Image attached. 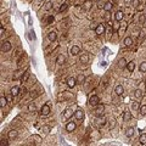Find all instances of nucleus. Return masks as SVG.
Masks as SVG:
<instances>
[{
	"mask_svg": "<svg viewBox=\"0 0 146 146\" xmlns=\"http://www.w3.org/2000/svg\"><path fill=\"white\" fill-rule=\"evenodd\" d=\"M99 102H100V99H99L97 95H91L90 99H89V105L95 107V106L99 105Z\"/></svg>",
	"mask_w": 146,
	"mask_h": 146,
	"instance_id": "obj_1",
	"label": "nucleus"
},
{
	"mask_svg": "<svg viewBox=\"0 0 146 146\" xmlns=\"http://www.w3.org/2000/svg\"><path fill=\"white\" fill-rule=\"evenodd\" d=\"M11 50V43L10 41H3L1 43V51L3 53H7V51Z\"/></svg>",
	"mask_w": 146,
	"mask_h": 146,
	"instance_id": "obj_2",
	"label": "nucleus"
},
{
	"mask_svg": "<svg viewBox=\"0 0 146 146\" xmlns=\"http://www.w3.org/2000/svg\"><path fill=\"white\" fill-rule=\"evenodd\" d=\"M95 33H96L97 35H102L105 33V24H102V23H99L96 29H95Z\"/></svg>",
	"mask_w": 146,
	"mask_h": 146,
	"instance_id": "obj_3",
	"label": "nucleus"
},
{
	"mask_svg": "<svg viewBox=\"0 0 146 146\" xmlns=\"http://www.w3.org/2000/svg\"><path fill=\"white\" fill-rule=\"evenodd\" d=\"M104 110H105V106L102 104H99L97 106H95V113H96L97 116H101L102 113H104Z\"/></svg>",
	"mask_w": 146,
	"mask_h": 146,
	"instance_id": "obj_4",
	"label": "nucleus"
},
{
	"mask_svg": "<svg viewBox=\"0 0 146 146\" xmlns=\"http://www.w3.org/2000/svg\"><path fill=\"white\" fill-rule=\"evenodd\" d=\"M77 83H78L77 79L73 78V77H69V78L67 79V85H68V88H74Z\"/></svg>",
	"mask_w": 146,
	"mask_h": 146,
	"instance_id": "obj_5",
	"label": "nucleus"
},
{
	"mask_svg": "<svg viewBox=\"0 0 146 146\" xmlns=\"http://www.w3.org/2000/svg\"><path fill=\"white\" fill-rule=\"evenodd\" d=\"M50 113V107H49V105H44L43 107H41V110H40V114L41 116H48Z\"/></svg>",
	"mask_w": 146,
	"mask_h": 146,
	"instance_id": "obj_6",
	"label": "nucleus"
},
{
	"mask_svg": "<svg viewBox=\"0 0 146 146\" xmlns=\"http://www.w3.org/2000/svg\"><path fill=\"white\" fill-rule=\"evenodd\" d=\"M74 129H76V123H74V122H68L67 126H66V130L71 133V131H73Z\"/></svg>",
	"mask_w": 146,
	"mask_h": 146,
	"instance_id": "obj_7",
	"label": "nucleus"
},
{
	"mask_svg": "<svg viewBox=\"0 0 146 146\" xmlns=\"http://www.w3.org/2000/svg\"><path fill=\"white\" fill-rule=\"evenodd\" d=\"M74 116H76V118L77 119H83L84 118V112L82 111V110H77V111L74 112Z\"/></svg>",
	"mask_w": 146,
	"mask_h": 146,
	"instance_id": "obj_8",
	"label": "nucleus"
},
{
	"mask_svg": "<svg viewBox=\"0 0 146 146\" xmlns=\"http://www.w3.org/2000/svg\"><path fill=\"white\" fill-rule=\"evenodd\" d=\"M123 17H124V13H123V11H117V12H116V15H114V18H116V21H118V22H121V21L123 20Z\"/></svg>",
	"mask_w": 146,
	"mask_h": 146,
	"instance_id": "obj_9",
	"label": "nucleus"
},
{
	"mask_svg": "<svg viewBox=\"0 0 146 146\" xmlns=\"http://www.w3.org/2000/svg\"><path fill=\"white\" fill-rule=\"evenodd\" d=\"M79 61L82 63H88V61H89V56H88V54H82L80 55Z\"/></svg>",
	"mask_w": 146,
	"mask_h": 146,
	"instance_id": "obj_10",
	"label": "nucleus"
},
{
	"mask_svg": "<svg viewBox=\"0 0 146 146\" xmlns=\"http://www.w3.org/2000/svg\"><path fill=\"white\" fill-rule=\"evenodd\" d=\"M48 38H49V40L50 41H55L56 40V38H57V33L56 32H50L49 34H48Z\"/></svg>",
	"mask_w": 146,
	"mask_h": 146,
	"instance_id": "obj_11",
	"label": "nucleus"
},
{
	"mask_svg": "<svg viewBox=\"0 0 146 146\" xmlns=\"http://www.w3.org/2000/svg\"><path fill=\"white\" fill-rule=\"evenodd\" d=\"M114 93L118 95V96H121V95H123L124 93V89H123V86L122 85H117L116 86V89H114Z\"/></svg>",
	"mask_w": 146,
	"mask_h": 146,
	"instance_id": "obj_12",
	"label": "nucleus"
},
{
	"mask_svg": "<svg viewBox=\"0 0 146 146\" xmlns=\"http://www.w3.org/2000/svg\"><path fill=\"white\" fill-rule=\"evenodd\" d=\"M130 119H131V112L126 111V112H124V114H123V121L124 122H129Z\"/></svg>",
	"mask_w": 146,
	"mask_h": 146,
	"instance_id": "obj_13",
	"label": "nucleus"
},
{
	"mask_svg": "<svg viewBox=\"0 0 146 146\" xmlns=\"http://www.w3.org/2000/svg\"><path fill=\"white\" fill-rule=\"evenodd\" d=\"M28 78H29V72H28V71H26L24 73H22V76H21V83L27 82Z\"/></svg>",
	"mask_w": 146,
	"mask_h": 146,
	"instance_id": "obj_14",
	"label": "nucleus"
},
{
	"mask_svg": "<svg viewBox=\"0 0 146 146\" xmlns=\"http://www.w3.org/2000/svg\"><path fill=\"white\" fill-rule=\"evenodd\" d=\"M65 61H66V57H65L63 55H58V56H57V58H56V63H57V65H60V66H61V65H63V62H65Z\"/></svg>",
	"mask_w": 146,
	"mask_h": 146,
	"instance_id": "obj_15",
	"label": "nucleus"
},
{
	"mask_svg": "<svg viewBox=\"0 0 146 146\" xmlns=\"http://www.w3.org/2000/svg\"><path fill=\"white\" fill-rule=\"evenodd\" d=\"M10 93H11V95H13V96H17V95L20 94V88H18V86H13V88H11Z\"/></svg>",
	"mask_w": 146,
	"mask_h": 146,
	"instance_id": "obj_16",
	"label": "nucleus"
},
{
	"mask_svg": "<svg viewBox=\"0 0 146 146\" xmlns=\"http://www.w3.org/2000/svg\"><path fill=\"white\" fill-rule=\"evenodd\" d=\"M127 68H128V71H129V72H133V71H134V68H135V62H134V61L128 62V63H127Z\"/></svg>",
	"mask_w": 146,
	"mask_h": 146,
	"instance_id": "obj_17",
	"label": "nucleus"
},
{
	"mask_svg": "<svg viewBox=\"0 0 146 146\" xmlns=\"http://www.w3.org/2000/svg\"><path fill=\"white\" fill-rule=\"evenodd\" d=\"M79 53H80V49H79L78 46L74 45V46L71 48V54H72V55H78Z\"/></svg>",
	"mask_w": 146,
	"mask_h": 146,
	"instance_id": "obj_18",
	"label": "nucleus"
},
{
	"mask_svg": "<svg viewBox=\"0 0 146 146\" xmlns=\"http://www.w3.org/2000/svg\"><path fill=\"white\" fill-rule=\"evenodd\" d=\"M131 44H133V39H131L130 36H127V38L124 39V45L126 46H131Z\"/></svg>",
	"mask_w": 146,
	"mask_h": 146,
	"instance_id": "obj_19",
	"label": "nucleus"
},
{
	"mask_svg": "<svg viewBox=\"0 0 146 146\" xmlns=\"http://www.w3.org/2000/svg\"><path fill=\"white\" fill-rule=\"evenodd\" d=\"M134 95H135L136 99H142V96H144V94H142V91L140 89H136L135 93H134Z\"/></svg>",
	"mask_w": 146,
	"mask_h": 146,
	"instance_id": "obj_20",
	"label": "nucleus"
},
{
	"mask_svg": "<svg viewBox=\"0 0 146 146\" xmlns=\"http://www.w3.org/2000/svg\"><path fill=\"white\" fill-rule=\"evenodd\" d=\"M139 142H140V145H146V134H141L140 135V139H139Z\"/></svg>",
	"mask_w": 146,
	"mask_h": 146,
	"instance_id": "obj_21",
	"label": "nucleus"
},
{
	"mask_svg": "<svg viewBox=\"0 0 146 146\" xmlns=\"http://www.w3.org/2000/svg\"><path fill=\"white\" fill-rule=\"evenodd\" d=\"M112 6H113V5H112V3H111V1H108V3H106V4H105L104 10H105V11H111V10H112Z\"/></svg>",
	"mask_w": 146,
	"mask_h": 146,
	"instance_id": "obj_22",
	"label": "nucleus"
},
{
	"mask_svg": "<svg viewBox=\"0 0 146 146\" xmlns=\"http://www.w3.org/2000/svg\"><path fill=\"white\" fill-rule=\"evenodd\" d=\"M126 135H127V138H131L134 135V129L133 128H128L127 131H126Z\"/></svg>",
	"mask_w": 146,
	"mask_h": 146,
	"instance_id": "obj_23",
	"label": "nucleus"
},
{
	"mask_svg": "<svg viewBox=\"0 0 146 146\" xmlns=\"http://www.w3.org/2000/svg\"><path fill=\"white\" fill-rule=\"evenodd\" d=\"M6 102H7V100H6V97L4 96V95H1V97H0V106H1V107H5V105H6Z\"/></svg>",
	"mask_w": 146,
	"mask_h": 146,
	"instance_id": "obj_24",
	"label": "nucleus"
},
{
	"mask_svg": "<svg viewBox=\"0 0 146 146\" xmlns=\"http://www.w3.org/2000/svg\"><path fill=\"white\" fill-rule=\"evenodd\" d=\"M17 136V131L16 130H10L9 131V139H15Z\"/></svg>",
	"mask_w": 146,
	"mask_h": 146,
	"instance_id": "obj_25",
	"label": "nucleus"
},
{
	"mask_svg": "<svg viewBox=\"0 0 146 146\" xmlns=\"http://www.w3.org/2000/svg\"><path fill=\"white\" fill-rule=\"evenodd\" d=\"M72 114H73V112L71 111V110H66V111L63 112V117H65V118H69Z\"/></svg>",
	"mask_w": 146,
	"mask_h": 146,
	"instance_id": "obj_26",
	"label": "nucleus"
},
{
	"mask_svg": "<svg viewBox=\"0 0 146 146\" xmlns=\"http://www.w3.org/2000/svg\"><path fill=\"white\" fill-rule=\"evenodd\" d=\"M67 7H68V4H67V3H63V4L60 6V9H58V11H60V12H63V11H66V10H67Z\"/></svg>",
	"mask_w": 146,
	"mask_h": 146,
	"instance_id": "obj_27",
	"label": "nucleus"
},
{
	"mask_svg": "<svg viewBox=\"0 0 146 146\" xmlns=\"http://www.w3.org/2000/svg\"><path fill=\"white\" fill-rule=\"evenodd\" d=\"M51 9H53V1H51V0H49V1L45 4V10L49 11V10H51Z\"/></svg>",
	"mask_w": 146,
	"mask_h": 146,
	"instance_id": "obj_28",
	"label": "nucleus"
},
{
	"mask_svg": "<svg viewBox=\"0 0 146 146\" xmlns=\"http://www.w3.org/2000/svg\"><path fill=\"white\" fill-rule=\"evenodd\" d=\"M118 65H119L121 68H124V67L127 66V62H126V60H124V58H121V60L118 61Z\"/></svg>",
	"mask_w": 146,
	"mask_h": 146,
	"instance_id": "obj_29",
	"label": "nucleus"
},
{
	"mask_svg": "<svg viewBox=\"0 0 146 146\" xmlns=\"http://www.w3.org/2000/svg\"><path fill=\"white\" fill-rule=\"evenodd\" d=\"M28 111L29 112H35V105H34V102H32V104L28 105Z\"/></svg>",
	"mask_w": 146,
	"mask_h": 146,
	"instance_id": "obj_30",
	"label": "nucleus"
},
{
	"mask_svg": "<svg viewBox=\"0 0 146 146\" xmlns=\"http://www.w3.org/2000/svg\"><path fill=\"white\" fill-rule=\"evenodd\" d=\"M131 107H133V110H139L140 108V105H139V102H136V101H131Z\"/></svg>",
	"mask_w": 146,
	"mask_h": 146,
	"instance_id": "obj_31",
	"label": "nucleus"
},
{
	"mask_svg": "<svg viewBox=\"0 0 146 146\" xmlns=\"http://www.w3.org/2000/svg\"><path fill=\"white\" fill-rule=\"evenodd\" d=\"M139 69H140V72H146V62H141L140 63V67H139Z\"/></svg>",
	"mask_w": 146,
	"mask_h": 146,
	"instance_id": "obj_32",
	"label": "nucleus"
},
{
	"mask_svg": "<svg viewBox=\"0 0 146 146\" xmlns=\"http://www.w3.org/2000/svg\"><path fill=\"white\" fill-rule=\"evenodd\" d=\"M38 91H35V90H32L31 93H29V96H31L32 99H35V97H38Z\"/></svg>",
	"mask_w": 146,
	"mask_h": 146,
	"instance_id": "obj_33",
	"label": "nucleus"
},
{
	"mask_svg": "<svg viewBox=\"0 0 146 146\" xmlns=\"http://www.w3.org/2000/svg\"><path fill=\"white\" fill-rule=\"evenodd\" d=\"M140 113H141V116H145L146 114V105H142V106H140Z\"/></svg>",
	"mask_w": 146,
	"mask_h": 146,
	"instance_id": "obj_34",
	"label": "nucleus"
},
{
	"mask_svg": "<svg viewBox=\"0 0 146 146\" xmlns=\"http://www.w3.org/2000/svg\"><path fill=\"white\" fill-rule=\"evenodd\" d=\"M84 80H85L84 74H79V76H78V78H77V82H78V83H83Z\"/></svg>",
	"mask_w": 146,
	"mask_h": 146,
	"instance_id": "obj_35",
	"label": "nucleus"
},
{
	"mask_svg": "<svg viewBox=\"0 0 146 146\" xmlns=\"http://www.w3.org/2000/svg\"><path fill=\"white\" fill-rule=\"evenodd\" d=\"M127 23H123V27H119V34H123L124 32H126V29H127Z\"/></svg>",
	"mask_w": 146,
	"mask_h": 146,
	"instance_id": "obj_36",
	"label": "nucleus"
},
{
	"mask_svg": "<svg viewBox=\"0 0 146 146\" xmlns=\"http://www.w3.org/2000/svg\"><path fill=\"white\" fill-rule=\"evenodd\" d=\"M90 1H91V0H88V1L84 4V10H86V11H88V10L90 9Z\"/></svg>",
	"mask_w": 146,
	"mask_h": 146,
	"instance_id": "obj_37",
	"label": "nucleus"
},
{
	"mask_svg": "<svg viewBox=\"0 0 146 146\" xmlns=\"http://www.w3.org/2000/svg\"><path fill=\"white\" fill-rule=\"evenodd\" d=\"M54 20H55L54 16H49V17H48V24H51V23L54 22Z\"/></svg>",
	"mask_w": 146,
	"mask_h": 146,
	"instance_id": "obj_38",
	"label": "nucleus"
},
{
	"mask_svg": "<svg viewBox=\"0 0 146 146\" xmlns=\"http://www.w3.org/2000/svg\"><path fill=\"white\" fill-rule=\"evenodd\" d=\"M7 145H9V141H7L6 139H5V140L3 139V140H1V142H0V146H7Z\"/></svg>",
	"mask_w": 146,
	"mask_h": 146,
	"instance_id": "obj_39",
	"label": "nucleus"
},
{
	"mask_svg": "<svg viewBox=\"0 0 146 146\" xmlns=\"http://www.w3.org/2000/svg\"><path fill=\"white\" fill-rule=\"evenodd\" d=\"M99 123L104 126V124L106 123V118H105V117H101V118H99Z\"/></svg>",
	"mask_w": 146,
	"mask_h": 146,
	"instance_id": "obj_40",
	"label": "nucleus"
},
{
	"mask_svg": "<svg viewBox=\"0 0 146 146\" xmlns=\"http://www.w3.org/2000/svg\"><path fill=\"white\" fill-rule=\"evenodd\" d=\"M43 131H44V133H45V134H48L49 131H50V127H48V126L43 127Z\"/></svg>",
	"mask_w": 146,
	"mask_h": 146,
	"instance_id": "obj_41",
	"label": "nucleus"
},
{
	"mask_svg": "<svg viewBox=\"0 0 146 146\" xmlns=\"http://www.w3.org/2000/svg\"><path fill=\"white\" fill-rule=\"evenodd\" d=\"M139 5H140V0H133V6L138 7Z\"/></svg>",
	"mask_w": 146,
	"mask_h": 146,
	"instance_id": "obj_42",
	"label": "nucleus"
},
{
	"mask_svg": "<svg viewBox=\"0 0 146 146\" xmlns=\"http://www.w3.org/2000/svg\"><path fill=\"white\" fill-rule=\"evenodd\" d=\"M104 6H105V4H102L101 1L97 3V7H99V9H104Z\"/></svg>",
	"mask_w": 146,
	"mask_h": 146,
	"instance_id": "obj_43",
	"label": "nucleus"
},
{
	"mask_svg": "<svg viewBox=\"0 0 146 146\" xmlns=\"http://www.w3.org/2000/svg\"><path fill=\"white\" fill-rule=\"evenodd\" d=\"M105 20L108 21L110 20V11H106V16H105Z\"/></svg>",
	"mask_w": 146,
	"mask_h": 146,
	"instance_id": "obj_44",
	"label": "nucleus"
},
{
	"mask_svg": "<svg viewBox=\"0 0 146 146\" xmlns=\"http://www.w3.org/2000/svg\"><path fill=\"white\" fill-rule=\"evenodd\" d=\"M96 27H97V26H96V23H91V26H90V28H91V29H96Z\"/></svg>",
	"mask_w": 146,
	"mask_h": 146,
	"instance_id": "obj_45",
	"label": "nucleus"
},
{
	"mask_svg": "<svg viewBox=\"0 0 146 146\" xmlns=\"http://www.w3.org/2000/svg\"><path fill=\"white\" fill-rule=\"evenodd\" d=\"M114 126H116V123H114V119H112V121H111V127L113 128Z\"/></svg>",
	"mask_w": 146,
	"mask_h": 146,
	"instance_id": "obj_46",
	"label": "nucleus"
},
{
	"mask_svg": "<svg viewBox=\"0 0 146 146\" xmlns=\"http://www.w3.org/2000/svg\"><path fill=\"white\" fill-rule=\"evenodd\" d=\"M0 33H1V35L4 34V26L1 24V29H0Z\"/></svg>",
	"mask_w": 146,
	"mask_h": 146,
	"instance_id": "obj_47",
	"label": "nucleus"
},
{
	"mask_svg": "<svg viewBox=\"0 0 146 146\" xmlns=\"http://www.w3.org/2000/svg\"><path fill=\"white\" fill-rule=\"evenodd\" d=\"M12 96H13V95H12ZM12 96H7V100L11 101V100H12Z\"/></svg>",
	"mask_w": 146,
	"mask_h": 146,
	"instance_id": "obj_48",
	"label": "nucleus"
}]
</instances>
